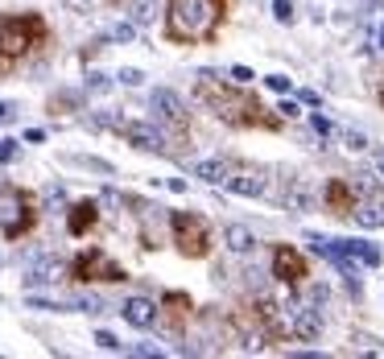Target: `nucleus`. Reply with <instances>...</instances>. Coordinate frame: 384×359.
Returning a JSON list of instances; mask_svg holds the SVG:
<instances>
[{
    "instance_id": "f257e3e1",
    "label": "nucleus",
    "mask_w": 384,
    "mask_h": 359,
    "mask_svg": "<svg viewBox=\"0 0 384 359\" xmlns=\"http://www.w3.org/2000/svg\"><path fill=\"white\" fill-rule=\"evenodd\" d=\"M194 95H199V103H207L215 116L223 124H232V129H260V133L281 129V116L277 112H269L253 91L236 87V83H223L219 75H199Z\"/></svg>"
},
{
    "instance_id": "f03ea898",
    "label": "nucleus",
    "mask_w": 384,
    "mask_h": 359,
    "mask_svg": "<svg viewBox=\"0 0 384 359\" xmlns=\"http://www.w3.org/2000/svg\"><path fill=\"white\" fill-rule=\"evenodd\" d=\"M227 21V0H166V38L178 45H211Z\"/></svg>"
},
{
    "instance_id": "7ed1b4c3",
    "label": "nucleus",
    "mask_w": 384,
    "mask_h": 359,
    "mask_svg": "<svg viewBox=\"0 0 384 359\" xmlns=\"http://www.w3.org/2000/svg\"><path fill=\"white\" fill-rule=\"evenodd\" d=\"M50 38L42 13H4L0 17V75H8L17 62H25Z\"/></svg>"
},
{
    "instance_id": "20e7f679",
    "label": "nucleus",
    "mask_w": 384,
    "mask_h": 359,
    "mask_svg": "<svg viewBox=\"0 0 384 359\" xmlns=\"http://www.w3.org/2000/svg\"><path fill=\"white\" fill-rule=\"evenodd\" d=\"M42 219L38 211V194L17 186V182H0V231L4 240H25Z\"/></svg>"
},
{
    "instance_id": "39448f33",
    "label": "nucleus",
    "mask_w": 384,
    "mask_h": 359,
    "mask_svg": "<svg viewBox=\"0 0 384 359\" xmlns=\"http://www.w3.org/2000/svg\"><path fill=\"white\" fill-rule=\"evenodd\" d=\"M170 235H173V248H178L186 261L211 256V224H207L199 211H173L170 215Z\"/></svg>"
},
{
    "instance_id": "423d86ee",
    "label": "nucleus",
    "mask_w": 384,
    "mask_h": 359,
    "mask_svg": "<svg viewBox=\"0 0 384 359\" xmlns=\"http://www.w3.org/2000/svg\"><path fill=\"white\" fill-rule=\"evenodd\" d=\"M71 281H79V285H120V281H128V272L104 248H87L71 261Z\"/></svg>"
},
{
    "instance_id": "0eeeda50",
    "label": "nucleus",
    "mask_w": 384,
    "mask_h": 359,
    "mask_svg": "<svg viewBox=\"0 0 384 359\" xmlns=\"http://www.w3.org/2000/svg\"><path fill=\"white\" fill-rule=\"evenodd\" d=\"M273 277H277L285 289H301V285H306L310 265H306V256H301L294 244H277V248H273Z\"/></svg>"
},
{
    "instance_id": "6e6552de",
    "label": "nucleus",
    "mask_w": 384,
    "mask_h": 359,
    "mask_svg": "<svg viewBox=\"0 0 384 359\" xmlns=\"http://www.w3.org/2000/svg\"><path fill=\"white\" fill-rule=\"evenodd\" d=\"M153 116L170 129L173 140H186L190 136V120H186V108H182V99L173 95L170 87H157L153 91Z\"/></svg>"
},
{
    "instance_id": "1a4fd4ad",
    "label": "nucleus",
    "mask_w": 384,
    "mask_h": 359,
    "mask_svg": "<svg viewBox=\"0 0 384 359\" xmlns=\"http://www.w3.org/2000/svg\"><path fill=\"white\" fill-rule=\"evenodd\" d=\"M95 224H99V203H95V198L71 203V211H66V231H71V235H91Z\"/></svg>"
},
{
    "instance_id": "9d476101",
    "label": "nucleus",
    "mask_w": 384,
    "mask_h": 359,
    "mask_svg": "<svg viewBox=\"0 0 384 359\" xmlns=\"http://www.w3.org/2000/svg\"><path fill=\"white\" fill-rule=\"evenodd\" d=\"M322 203H327V211H331V215H351L360 198H355V190H351V182L331 178V182H327V190H322Z\"/></svg>"
},
{
    "instance_id": "9b49d317",
    "label": "nucleus",
    "mask_w": 384,
    "mask_h": 359,
    "mask_svg": "<svg viewBox=\"0 0 384 359\" xmlns=\"http://www.w3.org/2000/svg\"><path fill=\"white\" fill-rule=\"evenodd\" d=\"M116 133H125L136 149H145V153H166V140L157 129H149V124H116Z\"/></svg>"
},
{
    "instance_id": "f8f14e48",
    "label": "nucleus",
    "mask_w": 384,
    "mask_h": 359,
    "mask_svg": "<svg viewBox=\"0 0 384 359\" xmlns=\"http://www.w3.org/2000/svg\"><path fill=\"white\" fill-rule=\"evenodd\" d=\"M120 314H125V322H132L136 330H149V326L157 322V314H162V310H157L149 298H128L125 306H120Z\"/></svg>"
},
{
    "instance_id": "ddd939ff",
    "label": "nucleus",
    "mask_w": 384,
    "mask_h": 359,
    "mask_svg": "<svg viewBox=\"0 0 384 359\" xmlns=\"http://www.w3.org/2000/svg\"><path fill=\"white\" fill-rule=\"evenodd\" d=\"M290 335H294V339H318V335H322V318H318V310L294 306V326H290Z\"/></svg>"
},
{
    "instance_id": "4468645a",
    "label": "nucleus",
    "mask_w": 384,
    "mask_h": 359,
    "mask_svg": "<svg viewBox=\"0 0 384 359\" xmlns=\"http://www.w3.org/2000/svg\"><path fill=\"white\" fill-rule=\"evenodd\" d=\"M157 310H166V318H170L173 326H182L186 318H190V310H194V302L186 298V293H178V289H170L166 298H162V306Z\"/></svg>"
},
{
    "instance_id": "2eb2a0df",
    "label": "nucleus",
    "mask_w": 384,
    "mask_h": 359,
    "mask_svg": "<svg viewBox=\"0 0 384 359\" xmlns=\"http://www.w3.org/2000/svg\"><path fill=\"white\" fill-rule=\"evenodd\" d=\"M339 248L347 256H355L360 265H368V269H376L381 265V248L376 244H368V240H339Z\"/></svg>"
},
{
    "instance_id": "dca6fc26",
    "label": "nucleus",
    "mask_w": 384,
    "mask_h": 359,
    "mask_svg": "<svg viewBox=\"0 0 384 359\" xmlns=\"http://www.w3.org/2000/svg\"><path fill=\"white\" fill-rule=\"evenodd\" d=\"M223 186L227 190H236V194H264V178L260 174H223Z\"/></svg>"
},
{
    "instance_id": "f3484780",
    "label": "nucleus",
    "mask_w": 384,
    "mask_h": 359,
    "mask_svg": "<svg viewBox=\"0 0 384 359\" xmlns=\"http://www.w3.org/2000/svg\"><path fill=\"white\" fill-rule=\"evenodd\" d=\"M223 240H227V248H232V252H253V248H256V235L244 224H232L227 231H223Z\"/></svg>"
},
{
    "instance_id": "a211bd4d",
    "label": "nucleus",
    "mask_w": 384,
    "mask_h": 359,
    "mask_svg": "<svg viewBox=\"0 0 384 359\" xmlns=\"http://www.w3.org/2000/svg\"><path fill=\"white\" fill-rule=\"evenodd\" d=\"M223 174H227L223 161H199V166H194V178L211 182V186H223Z\"/></svg>"
},
{
    "instance_id": "6ab92c4d",
    "label": "nucleus",
    "mask_w": 384,
    "mask_h": 359,
    "mask_svg": "<svg viewBox=\"0 0 384 359\" xmlns=\"http://www.w3.org/2000/svg\"><path fill=\"white\" fill-rule=\"evenodd\" d=\"M351 215H355L364 227H384V207H376V203H372V207H360V203H355Z\"/></svg>"
},
{
    "instance_id": "aec40b11",
    "label": "nucleus",
    "mask_w": 384,
    "mask_h": 359,
    "mask_svg": "<svg viewBox=\"0 0 384 359\" xmlns=\"http://www.w3.org/2000/svg\"><path fill=\"white\" fill-rule=\"evenodd\" d=\"M273 17H277L281 25H290V21H294V4H290V0H273Z\"/></svg>"
},
{
    "instance_id": "412c9836",
    "label": "nucleus",
    "mask_w": 384,
    "mask_h": 359,
    "mask_svg": "<svg viewBox=\"0 0 384 359\" xmlns=\"http://www.w3.org/2000/svg\"><path fill=\"white\" fill-rule=\"evenodd\" d=\"M95 343H99L104 351H120V339H116V335H108V330H99V335H95Z\"/></svg>"
},
{
    "instance_id": "4be33fe9",
    "label": "nucleus",
    "mask_w": 384,
    "mask_h": 359,
    "mask_svg": "<svg viewBox=\"0 0 384 359\" xmlns=\"http://www.w3.org/2000/svg\"><path fill=\"white\" fill-rule=\"evenodd\" d=\"M264 83H269L273 91H290V79H285V75H269Z\"/></svg>"
},
{
    "instance_id": "5701e85b",
    "label": "nucleus",
    "mask_w": 384,
    "mask_h": 359,
    "mask_svg": "<svg viewBox=\"0 0 384 359\" xmlns=\"http://www.w3.org/2000/svg\"><path fill=\"white\" fill-rule=\"evenodd\" d=\"M17 157V145L13 140H0V161H13Z\"/></svg>"
},
{
    "instance_id": "b1692460",
    "label": "nucleus",
    "mask_w": 384,
    "mask_h": 359,
    "mask_svg": "<svg viewBox=\"0 0 384 359\" xmlns=\"http://www.w3.org/2000/svg\"><path fill=\"white\" fill-rule=\"evenodd\" d=\"M232 79H240V83H253L256 75L248 71V66H232Z\"/></svg>"
},
{
    "instance_id": "393cba45",
    "label": "nucleus",
    "mask_w": 384,
    "mask_h": 359,
    "mask_svg": "<svg viewBox=\"0 0 384 359\" xmlns=\"http://www.w3.org/2000/svg\"><path fill=\"white\" fill-rule=\"evenodd\" d=\"M141 79H145V75H141V71H120V83H128V87H136V83H141Z\"/></svg>"
},
{
    "instance_id": "a878e982",
    "label": "nucleus",
    "mask_w": 384,
    "mask_h": 359,
    "mask_svg": "<svg viewBox=\"0 0 384 359\" xmlns=\"http://www.w3.org/2000/svg\"><path fill=\"white\" fill-rule=\"evenodd\" d=\"M368 140H364V133H347V149H364Z\"/></svg>"
},
{
    "instance_id": "bb28decb",
    "label": "nucleus",
    "mask_w": 384,
    "mask_h": 359,
    "mask_svg": "<svg viewBox=\"0 0 384 359\" xmlns=\"http://www.w3.org/2000/svg\"><path fill=\"white\" fill-rule=\"evenodd\" d=\"M277 112H281V116L290 120V116H298V103H290V99H281V108H277Z\"/></svg>"
},
{
    "instance_id": "cd10ccee",
    "label": "nucleus",
    "mask_w": 384,
    "mask_h": 359,
    "mask_svg": "<svg viewBox=\"0 0 384 359\" xmlns=\"http://www.w3.org/2000/svg\"><path fill=\"white\" fill-rule=\"evenodd\" d=\"M376 174L384 178V153H376Z\"/></svg>"
},
{
    "instance_id": "c85d7f7f",
    "label": "nucleus",
    "mask_w": 384,
    "mask_h": 359,
    "mask_svg": "<svg viewBox=\"0 0 384 359\" xmlns=\"http://www.w3.org/2000/svg\"><path fill=\"white\" fill-rule=\"evenodd\" d=\"M376 99H381V108H384V79H381V87H376Z\"/></svg>"
},
{
    "instance_id": "c756f323",
    "label": "nucleus",
    "mask_w": 384,
    "mask_h": 359,
    "mask_svg": "<svg viewBox=\"0 0 384 359\" xmlns=\"http://www.w3.org/2000/svg\"><path fill=\"white\" fill-rule=\"evenodd\" d=\"M4 116H8V108H4V103H0V120H4Z\"/></svg>"
},
{
    "instance_id": "7c9ffc66",
    "label": "nucleus",
    "mask_w": 384,
    "mask_h": 359,
    "mask_svg": "<svg viewBox=\"0 0 384 359\" xmlns=\"http://www.w3.org/2000/svg\"><path fill=\"white\" fill-rule=\"evenodd\" d=\"M381 45H384V29H381Z\"/></svg>"
},
{
    "instance_id": "2f4dec72",
    "label": "nucleus",
    "mask_w": 384,
    "mask_h": 359,
    "mask_svg": "<svg viewBox=\"0 0 384 359\" xmlns=\"http://www.w3.org/2000/svg\"><path fill=\"white\" fill-rule=\"evenodd\" d=\"M108 4H120V0H108Z\"/></svg>"
},
{
    "instance_id": "473e14b6",
    "label": "nucleus",
    "mask_w": 384,
    "mask_h": 359,
    "mask_svg": "<svg viewBox=\"0 0 384 359\" xmlns=\"http://www.w3.org/2000/svg\"><path fill=\"white\" fill-rule=\"evenodd\" d=\"M0 265H4V261H0Z\"/></svg>"
}]
</instances>
